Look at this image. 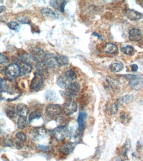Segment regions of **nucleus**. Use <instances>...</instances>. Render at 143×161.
Here are the masks:
<instances>
[{
    "instance_id": "31",
    "label": "nucleus",
    "mask_w": 143,
    "mask_h": 161,
    "mask_svg": "<svg viewBox=\"0 0 143 161\" xmlns=\"http://www.w3.org/2000/svg\"><path fill=\"white\" fill-rule=\"evenodd\" d=\"M65 75L69 79L71 80H75L76 78V73L72 69H69L65 73Z\"/></svg>"
},
{
    "instance_id": "34",
    "label": "nucleus",
    "mask_w": 143,
    "mask_h": 161,
    "mask_svg": "<svg viewBox=\"0 0 143 161\" xmlns=\"http://www.w3.org/2000/svg\"><path fill=\"white\" fill-rule=\"evenodd\" d=\"M118 109V101H117L111 105L110 108V112L111 114L115 115L117 113Z\"/></svg>"
},
{
    "instance_id": "19",
    "label": "nucleus",
    "mask_w": 143,
    "mask_h": 161,
    "mask_svg": "<svg viewBox=\"0 0 143 161\" xmlns=\"http://www.w3.org/2000/svg\"><path fill=\"white\" fill-rule=\"evenodd\" d=\"M45 97L46 99L49 101H56L58 99L57 94L53 90H47L45 94Z\"/></svg>"
},
{
    "instance_id": "29",
    "label": "nucleus",
    "mask_w": 143,
    "mask_h": 161,
    "mask_svg": "<svg viewBox=\"0 0 143 161\" xmlns=\"http://www.w3.org/2000/svg\"><path fill=\"white\" fill-rule=\"evenodd\" d=\"M7 26L11 30H14L17 31H18L20 29V26L19 25L17 22L15 21H12L10 22H8L7 24Z\"/></svg>"
},
{
    "instance_id": "16",
    "label": "nucleus",
    "mask_w": 143,
    "mask_h": 161,
    "mask_svg": "<svg viewBox=\"0 0 143 161\" xmlns=\"http://www.w3.org/2000/svg\"><path fill=\"white\" fill-rule=\"evenodd\" d=\"M104 52L109 54H115L117 53L118 48L115 44L108 43L105 45L103 48Z\"/></svg>"
},
{
    "instance_id": "28",
    "label": "nucleus",
    "mask_w": 143,
    "mask_h": 161,
    "mask_svg": "<svg viewBox=\"0 0 143 161\" xmlns=\"http://www.w3.org/2000/svg\"><path fill=\"white\" fill-rule=\"evenodd\" d=\"M121 50L124 54L128 55H131L134 53V49L132 46H130V45H127V46L122 48Z\"/></svg>"
},
{
    "instance_id": "45",
    "label": "nucleus",
    "mask_w": 143,
    "mask_h": 161,
    "mask_svg": "<svg viewBox=\"0 0 143 161\" xmlns=\"http://www.w3.org/2000/svg\"><path fill=\"white\" fill-rule=\"evenodd\" d=\"M93 35H94V36H96V37H97L99 39H100V40H102V36L100 35H99L96 32H94L93 33H92Z\"/></svg>"
},
{
    "instance_id": "44",
    "label": "nucleus",
    "mask_w": 143,
    "mask_h": 161,
    "mask_svg": "<svg viewBox=\"0 0 143 161\" xmlns=\"http://www.w3.org/2000/svg\"><path fill=\"white\" fill-rule=\"evenodd\" d=\"M6 10V8L5 6H0V14L4 12Z\"/></svg>"
},
{
    "instance_id": "11",
    "label": "nucleus",
    "mask_w": 143,
    "mask_h": 161,
    "mask_svg": "<svg viewBox=\"0 0 143 161\" xmlns=\"http://www.w3.org/2000/svg\"><path fill=\"white\" fill-rule=\"evenodd\" d=\"M57 84L59 87L62 89H66L69 84L72 83V80L69 79L66 75H61L57 79Z\"/></svg>"
},
{
    "instance_id": "14",
    "label": "nucleus",
    "mask_w": 143,
    "mask_h": 161,
    "mask_svg": "<svg viewBox=\"0 0 143 161\" xmlns=\"http://www.w3.org/2000/svg\"><path fill=\"white\" fill-rule=\"evenodd\" d=\"M125 16L131 21H137L142 17V15L134 10H129L126 11Z\"/></svg>"
},
{
    "instance_id": "8",
    "label": "nucleus",
    "mask_w": 143,
    "mask_h": 161,
    "mask_svg": "<svg viewBox=\"0 0 143 161\" xmlns=\"http://www.w3.org/2000/svg\"><path fill=\"white\" fill-rule=\"evenodd\" d=\"M44 64L50 68H54L58 65L57 58L54 54H46L44 58Z\"/></svg>"
},
{
    "instance_id": "39",
    "label": "nucleus",
    "mask_w": 143,
    "mask_h": 161,
    "mask_svg": "<svg viewBox=\"0 0 143 161\" xmlns=\"http://www.w3.org/2000/svg\"><path fill=\"white\" fill-rule=\"evenodd\" d=\"M38 147L40 149L43 151L48 150L49 148V147L48 146L44 145L39 144L38 145Z\"/></svg>"
},
{
    "instance_id": "21",
    "label": "nucleus",
    "mask_w": 143,
    "mask_h": 161,
    "mask_svg": "<svg viewBox=\"0 0 143 161\" xmlns=\"http://www.w3.org/2000/svg\"><path fill=\"white\" fill-rule=\"evenodd\" d=\"M41 12L43 16L47 17L52 18L55 17L56 16V13L48 8H44L42 9Z\"/></svg>"
},
{
    "instance_id": "26",
    "label": "nucleus",
    "mask_w": 143,
    "mask_h": 161,
    "mask_svg": "<svg viewBox=\"0 0 143 161\" xmlns=\"http://www.w3.org/2000/svg\"><path fill=\"white\" fill-rule=\"evenodd\" d=\"M57 58L58 63L61 66H64L69 64V59L64 55H60Z\"/></svg>"
},
{
    "instance_id": "33",
    "label": "nucleus",
    "mask_w": 143,
    "mask_h": 161,
    "mask_svg": "<svg viewBox=\"0 0 143 161\" xmlns=\"http://www.w3.org/2000/svg\"><path fill=\"white\" fill-rule=\"evenodd\" d=\"M7 62V58L3 55H0V73L3 71V68Z\"/></svg>"
},
{
    "instance_id": "15",
    "label": "nucleus",
    "mask_w": 143,
    "mask_h": 161,
    "mask_svg": "<svg viewBox=\"0 0 143 161\" xmlns=\"http://www.w3.org/2000/svg\"><path fill=\"white\" fill-rule=\"evenodd\" d=\"M29 111V109L28 106L24 104H19L16 108V113L19 116H27Z\"/></svg>"
},
{
    "instance_id": "1",
    "label": "nucleus",
    "mask_w": 143,
    "mask_h": 161,
    "mask_svg": "<svg viewBox=\"0 0 143 161\" xmlns=\"http://www.w3.org/2000/svg\"><path fill=\"white\" fill-rule=\"evenodd\" d=\"M20 74V68L17 64H12L6 68L5 75L8 79L14 80Z\"/></svg>"
},
{
    "instance_id": "7",
    "label": "nucleus",
    "mask_w": 143,
    "mask_h": 161,
    "mask_svg": "<svg viewBox=\"0 0 143 161\" xmlns=\"http://www.w3.org/2000/svg\"><path fill=\"white\" fill-rule=\"evenodd\" d=\"M130 87L135 90H139L143 87V80L142 77L135 75L133 79H130L129 82Z\"/></svg>"
},
{
    "instance_id": "23",
    "label": "nucleus",
    "mask_w": 143,
    "mask_h": 161,
    "mask_svg": "<svg viewBox=\"0 0 143 161\" xmlns=\"http://www.w3.org/2000/svg\"><path fill=\"white\" fill-rule=\"evenodd\" d=\"M124 65L120 63H115L110 65V69L112 72H118L122 70Z\"/></svg>"
},
{
    "instance_id": "2",
    "label": "nucleus",
    "mask_w": 143,
    "mask_h": 161,
    "mask_svg": "<svg viewBox=\"0 0 143 161\" xmlns=\"http://www.w3.org/2000/svg\"><path fill=\"white\" fill-rule=\"evenodd\" d=\"M44 79L43 76L39 73H36L35 76L31 83L30 88L32 90L39 91L43 86Z\"/></svg>"
},
{
    "instance_id": "32",
    "label": "nucleus",
    "mask_w": 143,
    "mask_h": 161,
    "mask_svg": "<svg viewBox=\"0 0 143 161\" xmlns=\"http://www.w3.org/2000/svg\"><path fill=\"white\" fill-rule=\"evenodd\" d=\"M107 80L108 83H109V85H110L113 89H118L119 84L116 80L110 77L107 78Z\"/></svg>"
},
{
    "instance_id": "3",
    "label": "nucleus",
    "mask_w": 143,
    "mask_h": 161,
    "mask_svg": "<svg viewBox=\"0 0 143 161\" xmlns=\"http://www.w3.org/2000/svg\"><path fill=\"white\" fill-rule=\"evenodd\" d=\"M68 133V130L65 126L56 127L53 130L54 136L58 141L63 140L67 137Z\"/></svg>"
},
{
    "instance_id": "18",
    "label": "nucleus",
    "mask_w": 143,
    "mask_h": 161,
    "mask_svg": "<svg viewBox=\"0 0 143 161\" xmlns=\"http://www.w3.org/2000/svg\"><path fill=\"white\" fill-rule=\"evenodd\" d=\"M28 124L27 116H19L17 120V126L20 129H24L26 128Z\"/></svg>"
},
{
    "instance_id": "13",
    "label": "nucleus",
    "mask_w": 143,
    "mask_h": 161,
    "mask_svg": "<svg viewBox=\"0 0 143 161\" xmlns=\"http://www.w3.org/2000/svg\"><path fill=\"white\" fill-rule=\"evenodd\" d=\"M74 147V145L72 142H67L61 147L60 151L64 155H68L73 151Z\"/></svg>"
},
{
    "instance_id": "17",
    "label": "nucleus",
    "mask_w": 143,
    "mask_h": 161,
    "mask_svg": "<svg viewBox=\"0 0 143 161\" xmlns=\"http://www.w3.org/2000/svg\"><path fill=\"white\" fill-rule=\"evenodd\" d=\"M20 68V74L22 75H28L32 71V66L27 63H22Z\"/></svg>"
},
{
    "instance_id": "43",
    "label": "nucleus",
    "mask_w": 143,
    "mask_h": 161,
    "mask_svg": "<svg viewBox=\"0 0 143 161\" xmlns=\"http://www.w3.org/2000/svg\"><path fill=\"white\" fill-rule=\"evenodd\" d=\"M50 4L53 8H56L57 6L58 3L57 1H52L50 2Z\"/></svg>"
},
{
    "instance_id": "30",
    "label": "nucleus",
    "mask_w": 143,
    "mask_h": 161,
    "mask_svg": "<svg viewBox=\"0 0 143 161\" xmlns=\"http://www.w3.org/2000/svg\"><path fill=\"white\" fill-rule=\"evenodd\" d=\"M16 138L18 141L21 142H25L27 141V137L25 133L22 132H19L16 134Z\"/></svg>"
},
{
    "instance_id": "41",
    "label": "nucleus",
    "mask_w": 143,
    "mask_h": 161,
    "mask_svg": "<svg viewBox=\"0 0 143 161\" xmlns=\"http://www.w3.org/2000/svg\"><path fill=\"white\" fill-rule=\"evenodd\" d=\"M130 68H131L132 71L134 72L136 71L138 69V65L136 64H132L130 65Z\"/></svg>"
},
{
    "instance_id": "24",
    "label": "nucleus",
    "mask_w": 143,
    "mask_h": 161,
    "mask_svg": "<svg viewBox=\"0 0 143 161\" xmlns=\"http://www.w3.org/2000/svg\"><path fill=\"white\" fill-rule=\"evenodd\" d=\"M130 142L129 140H127L124 146L123 151V156L125 157H127L128 153L130 151Z\"/></svg>"
},
{
    "instance_id": "6",
    "label": "nucleus",
    "mask_w": 143,
    "mask_h": 161,
    "mask_svg": "<svg viewBox=\"0 0 143 161\" xmlns=\"http://www.w3.org/2000/svg\"><path fill=\"white\" fill-rule=\"evenodd\" d=\"M80 88V86L78 83L72 82L65 89V95L68 97L74 96L78 93Z\"/></svg>"
},
{
    "instance_id": "4",
    "label": "nucleus",
    "mask_w": 143,
    "mask_h": 161,
    "mask_svg": "<svg viewBox=\"0 0 143 161\" xmlns=\"http://www.w3.org/2000/svg\"><path fill=\"white\" fill-rule=\"evenodd\" d=\"M47 134V131L43 127H37L32 131L31 133V138L36 142L43 139L46 137Z\"/></svg>"
},
{
    "instance_id": "12",
    "label": "nucleus",
    "mask_w": 143,
    "mask_h": 161,
    "mask_svg": "<svg viewBox=\"0 0 143 161\" xmlns=\"http://www.w3.org/2000/svg\"><path fill=\"white\" fill-rule=\"evenodd\" d=\"M129 39L130 41L137 42L141 38V32L139 29L134 28L132 29L129 33Z\"/></svg>"
},
{
    "instance_id": "38",
    "label": "nucleus",
    "mask_w": 143,
    "mask_h": 161,
    "mask_svg": "<svg viewBox=\"0 0 143 161\" xmlns=\"http://www.w3.org/2000/svg\"><path fill=\"white\" fill-rule=\"evenodd\" d=\"M132 97L130 95H126L122 97L121 99V102L125 104H127L131 100Z\"/></svg>"
},
{
    "instance_id": "10",
    "label": "nucleus",
    "mask_w": 143,
    "mask_h": 161,
    "mask_svg": "<svg viewBox=\"0 0 143 161\" xmlns=\"http://www.w3.org/2000/svg\"><path fill=\"white\" fill-rule=\"evenodd\" d=\"M87 116V114L85 112H80L79 113L77 118V122L79 130L80 132H83L85 130Z\"/></svg>"
},
{
    "instance_id": "35",
    "label": "nucleus",
    "mask_w": 143,
    "mask_h": 161,
    "mask_svg": "<svg viewBox=\"0 0 143 161\" xmlns=\"http://www.w3.org/2000/svg\"><path fill=\"white\" fill-rule=\"evenodd\" d=\"M17 20L21 23L23 24H30V20L28 17L25 16H19L17 18Z\"/></svg>"
},
{
    "instance_id": "20",
    "label": "nucleus",
    "mask_w": 143,
    "mask_h": 161,
    "mask_svg": "<svg viewBox=\"0 0 143 161\" xmlns=\"http://www.w3.org/2000/svg\"><path fill=\"white\" fill-rule=\"evenodd\" d=\"M131 116L128 112H124L121 114L120 117V121L123 124H127L131 120Z\"/></svg>"
},
{
    "instance_id": "42",
    "label": "nucleus",
    "mask_w": 143,
    "mask_h": 161,
    "mask_svg": "<svg viewBox=\"0 0 143 161\" xmlns=\"http://www.w3.org/2000/svg\"><path fill=\"white\" fill-rule=\"evenodd\" d=\"M67 4V2L66 1H63L62 4L61 6V12L63 13L65 11V6Z\"/></svg>"
},
{
    "instance_id": "25",
    "label": "nucleus",
    "mask_w": 143,
    "mask_h": 161,
    "mask_svg": "<svg viewBox=\"0 0 143 161\" xmlns=\"http://www.w3.org/2000/svg\"><path fill=\"white\" fill-rule=\"evenodd\" d=\"M7 116L10 119H12L16 116V111L13 107H8L6 109Z\"/></svg>"
},
{
    "instance_id": "9",
    "label": "nucleus",
    "mask_w": 143,
    "mask_h": 161,
    "mask_svg": "<svg viewBox=\"0 0 143 161\" xmlns=\"http://www.w3.org/2000/svg\"><path fill=\"white\" fill-rule=\"evenodd\" d=\"M77 104L74 102H69L64 104L63 110L66 115H71L77 110Z\"/></svg>"
},
{
    "instance_id": "36",
    "label": "nucleus",
    "mask_w": 143,
    "mask_h": 161,
    "mask_svg": "<svg viewBox=\"0 0 143 161\" xmlns=\"http://www.w3.org/2000/svg\"><path fill=\"white\" fill-rule=\"evenodd\" d=\"M7 86V82L3 78L0 77V92H2Z\"/></svg>"
},
{
    "instance_id": "5",
    "label": "nucleus",
    "mask_w": 143,
    "mask_h": 161,
    "mask_svg": "<svg viewBox=\"0 0 143 161\" xmlns=\"http://www.w3.org/2000/svg\"><path fill=\"white\" fill-rule=\"evenodd\" d=\"M62 109L60 105L57 104H51L46 107V111L47 115L55 117L61 114Z\"/></svg>"
},
{
    "instance_id": "22",
    "label": "nucleus",
    "mask_w": 143,
    "mask_h": 161,
    "mask_svg": "<svg viewBox=\"0 0 143 161\" xmlns=\"http://www.w3.org/2000/svg\"><path fill=\"white\" fill-rule=\"evenodd\" d=\"M44 63L42 62H39L36 65V69L39 72V74H41L42 76L43 75H45L47 73V69Z\"/></svg>"
},
{
    "instance_id": "27",
    "label": "nucleus",
    "mask_w": 143,
    "mask_h": 161,
    "mask_svg": "<svg viewBox=\"0 0 143 161\" xmlns=\"http://www.w3.org/2000/svg\"><path fill=\"white\" fill-rule=\"evenodd\" d=\"M41 117V113L38 111H34L31 113L29 116V121L30 122L33 121L34 120L36 119H39Z\"/></svg>"
},
{
    "instance_id": "37",
    "label": "nucleus",
    "mask_w": 143,
    "mask_h": 161,
    "mask_svg": "<svg viewBox=\"0 0 143 161\" xmlns=\"http://www.w3.org/2000/svg\"><path fill=\"white\" fill-rule=\"evenodd\" d=\"M43 52L41 50H36L35 52L33 53V58L35 59H37L41 58V57L42 56Z\"/></svg>"
},
{
    "instance_id": "40",
    "label": "nucleus",
    "mask_w": 143,
    "mask_h": 161,
    "mask_svg": "<svg viewBox=\"0 0 143 161\" xmlns=\"http://www.w3.org/2000/svg\"><path fill=\"white\" fill-rule=\"evenodd\" d=\"M13 144V141L10 139H7L5 141V145L7 147H11Z\"/></svg>"
}]
</instances>
